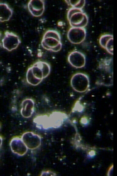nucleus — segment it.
I'll list each match as a JSON object with an SVG mask.
<instances>
[{
  "instance_id": "nucleus-11",
  "label": "nucleus",
  "mask_w": 117,
  "mask_h": 176,
  "mask_svg": "<svg viewBox=\"0 0 117 176\" xmlns=\"http://www.w3.org/2000/svg\"><path fill=\"white\" fill-rule=\"evenodd\" d=\"M28 10L34 16H41L44 13L45 3L44 0H31L29 1L27 5Z\"/></svg>"
},
{
  "instance_id": "nucleus-12",
  "label": "nucleus",
  "mask_w": 117,
  "mask_h": 176,
  "mask_svg": "<svg viewBox=\"0 0 117 176\" xmlns=\"http://www.w3.org/2000/svg\"><path fill=\"white\" fill-rule=\"evenodd\" d=\"M34 102L31 98L24 99L21 104L20 113L22 116L25 118L30 117L34 111Z\"/></svg>"
},
{
  "instance_id": "nucleus-15",
  "label": "nucleus",
  "mask_w": 117,
  "mask_h": 176,
  "mask_svg": "<svg viewBox=\"0 0 117 176\" xmlns=\"http://www.w3.org/2000/svg\"><path fill=\"white\" fill-rule=\"evenodd\" d=\"M98 67L100 70L113 72V58L112 57H107L101 59Z\"/></svg>"
},
{
  "instance_id": "nucleus-16",
  "label": "nucleus",
  "mask_w": 117,
  "mask_h": 176,
  "mask_svg": "<svg viewBox=\"0 0 117 176\" xmlns=\"http://www.w3.org/2000/svg\"><path fill=\"white\" fill-rule=\"evenodd\" d=\"M66 3L72 7L82 9L85 6V1L84 0H65Z\"/></svg>"
},
{
  "instance_id": "nucleus-7",
  "label": "nucleus",
  "mask_w": 117,
  "mask_h": 176,
  "mask_svg": "<svg viewBox=\"0 0 117 176\" xmlns=\"http://www.w3.org/2000/svg\"><path fill=\"white\" fill-rule=\"evenodd\" d=\"M86 32L84 28L71 27L69 29L67 37L71 43L80 44L85 40Z\"/></svg>"
},
{
  "instance_id": "nucleus-4",
  "label": "nucleus",
  "mask_w": 117,
  "mask_h": 176,
  "mask_svg": "<svg viewBox=\"0 0 117 176\" xmlns=\"http://www.w3.org/2000/svg\"><path fill=\"white\" fill-rule=\"evenodd\" d=\"M67 18L71 27L84 28L88 21V16L83 9L73 7L69 9Z\"/></svg>"
},
{
  "instance_id": "nucleus-1",
  "label": "nucleus",
  "mask_w": 117,
  "mask_h": 176,
  "mask_svg": "<svg viewBox=\"0 0 117 176\" xmlns=\"http://www.w3.org/2000/svg\"><path fill=\"white\" fill-rule=\"evenodd\" d=\"M51 72V66L48 63L42 61H37L28 68L26 74L27 82L36 86L47 77Z\"/></svg>"
},
{
  "instance_id": "nucleus-18",
  "label": "nucleus",
  "mask_w": 117,
  "mask_h": 176,
  "mask_svg": "<svg viewBox=\"0 0 117 176\" xmlns=\"http://www.w3.org/2000/svg\"><path fill=\"white\" fill-rule=\"evenodd\" d=\"M0 37H1V33H0Z\"/></svg>"
},
{
  "instance_id": "nucleus-8",
  "label": "nucleus",
  "mask_w": 117,
  "mask_h": 176,
  "mask_svg": "<svg viewBox=\"0 0 117 176\" xmlns=\"http://www.w3.org/2000/svg\"><path fill=\"white\" fill-rule=\"evenodd\" d=\"M21 138L28 149H35L41 145V137L34 132H25L22 134Z\"/></svg>"
},
{
  "instance_id": "nucleus-6",
  "label": "nucleus",
  "mask_w": 117,
  "mask_h": 176,
  "mask_svg": "<svg viewBox=\"0 0 117 176\" xmlns=\"http://www.w3.org/2000/svg\"><path fill=\"white\" fill-rule=\"evenodd\" d=\"M2 42L3 47L8 51H11L17 48L21 43V40L16 34L7 31L5 33Z\"/></svg>"
},
{
  "instance_id": "nucleus-9",
  "label": "nucleus",
  "mask_w": 117,
  "mask_h": 176,
  "mask_svg": "<svg viewBox=\"0 0 117 176\" xmlns=\"http://www.w3.org/2000/svg\"><path fill=\"white\" fill-rule=\"evenodd\" d=\"M68 61L73 67L76 68L83 67L86 64V57L81 52L77 50H73L69 54Z\"/></svg>"
},
{
  "instance_id": "nucleus-2",
  "label": "nucleus",
  "mask_w": 117,
  "mask_h": 176,
  "mask_svg": "<svg viewBox=\"0 0 117 176\" xmlns=\"http://www.w3.org/2000/svg\"><path fill=\"white\" fill-rule=\"evenodd\" d=\"M65 115L59 112H55L48 115H41L33 119L36 127L39 129H48L51 127L56 128L62 124Z\"/></svg>"
},
{
  "instance_id": "nucleus-5",
  "label": "nucleus",
  "mask_w": 117,
  "mask_h": 176,
  "mask_svg": "<svg viewBox=\"0 0 117 176\" xmlns=\"http://www.w3.org/2000/svg\"><path fill=\"white\" fill-rule=\"evenodd\" d=\"M70 84L75 91L80 93L85 92L90 87L89 77L84 73H76L72 77Z\"/></svg>"
},
{
  "instance_id": "nucleus-17",
  "label": "nucleus",
  "mask_w": 117,
  "mask_h": 176,
  "mask_svg": "<svg viewBox=\"0 0 117 176\" xmlns=\"http://www.w3.org/2000/svg\"><path fill=\"white\" fill-rule=\"evenodd\" d=\"M2 137L0 136V148L2 146Z\"/></svg>"
},
{
  "instance_id": "nucleus-13",
  "label": "nucleus",
  "mask_w": 117,
  "mask_h": 176,
  "mask_svg": "<svg viewBox=\"0 0 117 176\" xmlns=\"http://www.w3.org/2000/svg\"><path fill=\"white\" fill-rule=\"evenodd\" d=\"M112 35L104 34L100 37L99 43L103 48L111 55H113V37Z\"/></svg>"
},
{
  "instance_id": "nucleus-14",
  "label": "nucleus",
  "mask_w": 117,
  "mask_h": 176,
  "mask_svg": "<svg viewBox=\"0 0 117 176\" xmlns=\"http://www.w3.org/2000/svg\"><path fill=\"white\" fill-rule=\"evenodd\" d=\"M13 11L9 5L4 3H0V22L9 20L12 17Z\"/></svg>"
},
{
  "instance_id": "nucleus-10",
  "label": "nucleus",
  "mask_w": 117,
  "mask_h": 176,
  "mask_svg": "<svg viewBox=\"0 0 117 176\" xmlns=\"http://www.w3.org/2000/svg\"><path fill=\"white\" fill-rule=\"evenodd\" d=\"M10 146L12 152L19 156H23L27 152L28 148L21 138L15 137L13 138L10 142Z\"/></svg>"
},
{
  "instance_id": "nucleus-3",
  "label": "nucleus",
  "mask_w": 117,
  "mask_h": 176,
  "mask_svg": "<svg viewBox=\"0 0 117 176\" xmlns=\"http://www.w3.org/2000/svg\"><path fill=\"white\" fill-rule=\"evenodd\" d=\"M41 44L44 49L53 52L60 50L62 47L60 33L54 30H48L45 32L43 36Z\"/></svg>"
}]
</instances>
